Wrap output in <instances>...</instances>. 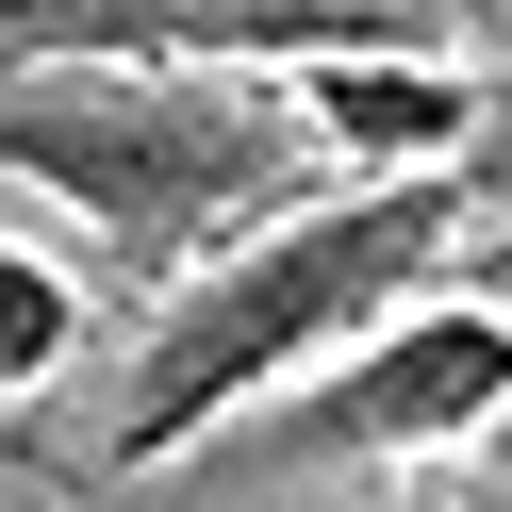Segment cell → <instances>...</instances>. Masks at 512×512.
Listing matches in <instances>:
<instances>
[{
	"instance_id": "3",
	"label": "cell",
	"mask_w": 512,
	"mask_h": 512,
	"mask_svg": "<svg viewBox=\"0 0 512 512\" xmlns=\"http://www.w3.org/2000/svg\"><path fill=\"white\" fill-rule=\"evenodd\" d=\"M496 413H512V314L496 298H430V314L347 347L298 397V430L314 446H479Z\"/></svg>"
},
{
	"instance_id": "1",
	"label": "cell",
	"mask_w": 512,
	"mask_h": 512,
	"mask_svg": "<svg viewBox=\"0 0 512 512\" xmlns=\"http://www.w3.org/2000/svg\"><path fill=\"white\" fill-rule=\"evenodd\" d=\"M446 232H463L446 182H347V199H298V215H265L248 248H215V265L166 298L149 364H133L116 463H166V446H199L215 413L281 397L314 347H364L380 314L446 265Z\"/></svg>"
},
{
	"instance_id": "4",
	"label": "cell",
	"mask_w": 512,
	"mask_h": 512,
	"mask_svg": "<svg viewBox=\"0 0 512 512\" xmlns=\"http://www.w3.org/2000/svg\"><path fill=\"white\" fill-rule=\"evenodd\" d=\"M281 116H298V149H331V166L446 182V166H463V133H479V83L446 67V50H397V34H364V50H314V67L281 83Z\"/></svg>"
},
{
	"instance_id": "5",
	"label": "cell",
	"mask_w": 512,
	"mask_h": 512,
	"mask_svg": "<svg viewBox=\"0 0 512 512\" xmlns=\"http://www.w3.org/2000/svg\"><path fill=\"white\" fill-rule=\"evenodd\" d=\"M67 347H83V281L50 248H0V397H34Z\"/></svg>"
},
{
	"instance_id": "2",
	"label": "cell",
	"mask_w": 512,
	"mask_h": 512,
	"mask_svg": "<svg viewBox=\"0 0 512 512\" xmlns=\"http://www.w3.org/2000/svg\"><path fill=\"white\" fill-rule=\"evenodd\" d=\"M0 166L100 215L116 248H199L215 215H281L298 116L232 83H50V100H0Z\"/></svg>"
}]
</instances>
